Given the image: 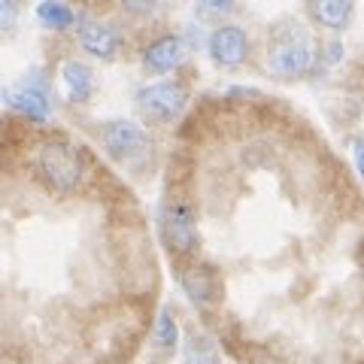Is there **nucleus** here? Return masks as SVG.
Returning <instances> with one entry per match:
<instances>
[{
  "label": "nucleus",
  "mask_w": 364,
  "mask_h": 364,
  "mask_svg": "<svg viewBox=\"0 0 364 364\" xmlns=\"http://www.w3.org/2000/svg\"><path fill=\"white\" fill-rule=\"evenodd\" d=\"M182 286L195 304H210L215 298V273L210 267H191L182 273Z\"/></svg>",
  "instance_id": "11"
},
{
  "label": "nucleus",
  "mask_w": 364,
  "mask_h": 364,
  "mask_svg": "<svg viewBox=\"0 0 364 364\" xmlns=\"http://www.w3.org/2000/svg\"><path fill=\"white\" fill-rule=\"evenodd\" d=\"M355 6L352 4H343V0H322V4H313V16L322 28H331V31H340L352 18Z\"/></svg>",
  "instance_id": "12"
},
{
  "label": "nucleus",
  "mask_w": 364,
  "mask_h": 364,
  "mask_svg": "<svg viewBox=\"0 0 364 364\" xmlns=\"http://www.w3.org/2000/svg\"><path fill=\"white\" fill-rule=\"evenodd\" d=\"M210 58L222 67H237L246 61L249 55V37L243 28L237 25H219L210 33Z\"/></svg>",
  "instance_id": "5"
},
{
  "label": "nucleus",
  "mask_w": 364,
  "mask_h": 364,
  "mask_svg": "<svg viewBox=\"0 0 364 364\" xmlns=\"http://www.w3.org/2000/svg\"><path fill=\"white\" fill-rule=\"evenodd\" d=\"M176 340H179V328H176V318L170 316L167 310L158 316V328H155V346L161 349V352H170L176 346Z\"/></svg>",
  "instance_id": "15"
},
{
  "label": "nucleus",
  "mask_w": 364,
  "mask_h": 364,
  "mask_svg": "<svg viewBox=\"0 0 364 364\" xmlns=\"http://www.w3.org/2000/svg\"><path fill=\"white\" fill-rule=\"evenodd\" d=\"M188 100V88L182 82H155L149 88H140L136 95V107H140L143 119L149 122H173Z\"/></svg>",
  "instance_id": "4"
},
{
  "label": "nucleus",
  "mask_w": 364,
  "mask_h": 364,
  "mask_svg": "<svg viewBox=\"0 0 364 364\" xmlns=\"http://www.w3.org/2000/svg\"><path fill=\"white\" fill-rule=\"evenodd\" d=\"M182 355H186V364H215V343L203 334H191L182 346Z\"/></svg>",
  "instance_id": "14"
},
{
  "label": "nucleus",
  "mask_w": 364,
  "mask_h": 364,
  "mask_svg": "<svg viewBox=\"0 0 364 364\" xmlns=\"http://www.w3.org/2000/svg\"><path fill=\"white\" fill-rule=\"evenodd\" d=\"M79 43L82 49L91 52L95 58H112L119 52V31L112 25H104V21H85L82 31H79Z\"/></svg>",
  "instance_id": "9"
},
{
  "label": "nucleus",
  "mask_w": 364,
  "mask_h": 364,
  "mask_svg": "<svg viewBox=\"0 0 364 364\" xmlns=\"http://www.w3.org/2000/svg\"><path fill=\"white\" fill-rule=\"evenodd\" d=\"M9 104L31 122L49 119V88L43 79H25L16 91H9Z\"/></svg>",
  "instance_id": "6"
},
{
  "label": "nucleus",
  "mask_w": 364,
  "mask_h": 364,
  "mask_svg": "<svg viewBox=\"0 0 364 364\" xmlns=\"http://www.w3.org/2000/svg\"><path fill=\"white\" fill-rule=\"evenodd\" d=\"M37 18L43 21L46 28H55V31H64L76 21V13L67 4H40L37 6Z\"/></svg>",
  "instance_id": "13"
},
{
  "label": "nucleus",
  "mask_w": 364,
  "mask_h": 364,
  "mask_svg": "<svg viewBox=\"0 0 364 364\" xmlns=\"http://www.w3.org/2000/svg\"><path fill=\"white\" fill-rule=\"evenodd\" d=\"M104 146L109 149V155L131 158L146 149V134L134 122H109L104 128Z\"/></svg>",
  "instance_id": "7"
},
{
  "label": "nucleus",
  "mask_w": 364,
  "mask_h": 364,
  "mask_svg": "<svg viewBox=\"0 0 364 364\" xmlns=\"http://www.w3.org/2000/svg\"><path fill=\"white\" fill-rule=\"evenodd\" d=\"M37 170L43 173V179L49 182L55 191H70L82 188V182L88 176V164H85V155L76 149V146H67V143H46L40 155H37Z\"/></svg>",
  "instance_id": "1"
},
{
  "label": "nucleus",
  "mask_w": 364,
  "mask_h": 364,
  "mask_svg": "<svg viewBox=\"0 0 364 364\" xmlns=\"http://www.w3.org/2000/svg\"><path fill=\"white\" fill-rule=\"evenodd\" d=\"M267 67H270V73H277L279 79L304 76L313 67V46L306 40V33L289 31L286 37H279L267 55Z\"/></svg>",
  "instance_id": "2"
},
{
  "label": "nucleus",
  "mask_w": 364,
  "mask_h": 364,
  "mask_svg": "<svg viewBox=\"0 0 364 364\" xmlns=\"http://www.w3.org/2000/svg\"><path fill=\"white\" fill-rule=\"evenodd\" d=\"M16 4H9V0H6V4L4 6H0V21H4V28H13L16 25Z\"/></svg>",
  "instance_id": "17"
},
{
  "label": "nucleus",
  "mask_w": 364,
  "mask_h": 364,
  "mask_svg": "<svg viewBox=\"0 0 364 364\" xmlns=\"http://www.w3.org/2000/svg\"><path fill=\"white\" fill-rule=\"evenodd\" d=\"M61 79H64V88H67V97L73 100V104H85L91 97V91H95V76L85 64L79 61H67L61 67Z\"/></svg>",
  "instance_id": "10"
},
{
  "label": "nucleus",
  "mask_w": 364,
  "mask_h": 364,
  "mask_svg": "<svg viewBox=\"0 0 364 364\" xmlns=\"http://www.w3.org/2000/svg\"><path fill=\"white\" fill-rule=\"evenodd\" d=\"M231 9H234L231 0H207V4L198 6V13L200 16H219V13H231Z\"/></svg>",
  "instance_id": "16"
},
{
  "label": "nucleus",
  "mask_w": 364,
  "mask_h": 364,
  "mask_svg": "<svg viewBox=\"0 0 364 364\" xmlns=\"http://www.w3.org/2000/svg\"><path fill=\"white\" fill-rule=\"evenodd\" d=\"M355 167H358V173L364 176V136L355 140Z\"/></svg>",
  "instance_id": "18"
},
{
  "label": "nucleus",
  "mask_w": 364,
  "mask_h": 364,
  "mask_svg": "<svg viewBox=\"0 0 364 364\" xmlns=\"http://www.w3.org/2000/svg\"><path fill=\"white\" fill-rule=\"evenodd\" d=\"M161 234L173 255H191L198 249V215L186 200H170L161 213Z\"/></svg>",
  "instance_id": "3"
},
{
  "label": "nucleus",
  "mask_w": 364,
  "mask_h": 364,
  "mask_svg": "<svg viewBox=\"0 0 364 364\" xmlns=\"http://www.w3.org/2000/svg\"><path fill=\"white\" fill-rule=\"evenodd\" d=\"M182 58H186V43H182L179 37H173V33L158 37L155 43L146 46V52H143L146 67H152V70H158V73L173 70V67L182 64Z\"/></svg>",
  "instance_id": "8"
},
{
  "label": "nucleus",
  "mask_w": 364,
  "mask_h": 364,
  "mask_svg": "<svg viewBox=\"0 0 364 364\" xmlns=\"http://www.w3.org/2000/svg\"><path fill=\"white\" fill-rule=\"evenodd\" d=\"M252 364H279L273 355H261V358H252Z\"/></svg>",
  "instance_id": "19"
}]
</instances>
